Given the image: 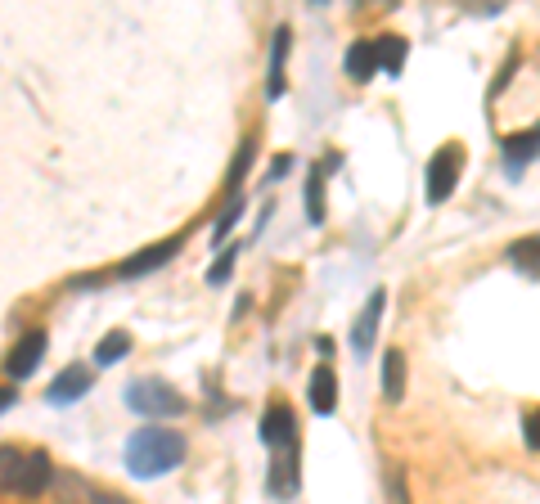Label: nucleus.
I'll return each instance as SVG.
<instances>
[{"mask_svg": "<svg viewBox=\"0 0 540 504\" xmlns=\"http://www.w3.org/2000/svg\"><path fill=\"white\" fill-rule=\"evenodd\" d=\"M185 464V437L171 428H140L126 437V473L135 477H162Z\"/></svg>", "mask_w": 540, "mask_h": 504, "instance_id": "nucleus-1", "label": "nucleus"}, {"mask_svg": "<svg viewBox=\"0 0 540 504\" xmlns=\"http://www.w3.org/2000/svg\"><path fill=\"white\" fill-rule=\"evenodd\" d=\"M126 410L144 414V419H180L189 410V401L162 378H135L126 387Z\"/></svg>", "mask_w": 540, "mask_h": 504, "instance_id": "nucleus-2", "label": "nucleus"}, {"mask_svg": "<svg viewBox=\"0 0 540 504\" xmlns=\"http://www.w3.org/2000/svg\"><path fill=\"white\" fill-rule=\"evenodd\" d=\"M459 167H464V149L459 144H446V149L432 153L428 162V203H446L450 189L459 180Z\"/></svg>", "mask_w": 540, "mask_h": 504, "instance_id": "nucleus-3", "label": "nucleus"}, {"mask_svg": "<svg viewBox=\"0 0 540 504\" xmlns=\"http://www.w3.org/2000/svg\"><path fill=\"white\" fill-rule=\"evenodd\" d=\"M261 441H266V450H297V414L288 410V405H270L266 414H261Z\"/></svg>", "mask_w": 540, "mask_h": 504, "instance_id": "nucleus-4", "label": "nucleus"}, {"mask_svg": "<svg viewBox=\"0 0 540 504\" xmlns=\"http://www.w3.org/2000/svg\"><path fill=\"white\" fill-rule=\"evenodd\" d=\"M180 248H185V239H180V234H171V239H162V243H149V248H144V252H135V257H126L117 275H122V279H140V275H149V270L167 266V261L176 257Z\"/></svg>", "mask_w": 540, "mask_h": 504, "instance_id": "nucleus-5", "label": "nucleus"}, {"mask_svg": "<svg viewBox=\"0 0 540 504\" xmlns=\"http://www.w3.org/2000/svg\"><path fill=\"white\" fill-rule=\"evenodd\" d=\"M383 311H387V293H383V288H374V293H369V302H365V311H360L356 324H351V351H356V356H369Z\"/></svg>", "mask_w": 540, "mask_h": 504, "instance_id": "nucleus-6", "label": "nucleus"}, {"mask_svg": "<svg viewBox=\"0 0 540 504\" xmlns=\"http://www.w3.org/2000/svg\"><path fill=\"white\" fill-rule=\"evenodd\" d=\"M41 356H45V329H32V333H23L18 338V347L9 351V360H5V369H9V378H32L36 374V365H41Z\"/></svg>", "mask_w": 540, "mask_h": 504, "instance_id": "nucleus-7", "label": "nucleus"}, {"mask_svg": "<svg viewBox=\"0 0 540 504\" xmlns=\"http://www.w3.org/2000/svg\"><path fill=\"white\" fill-rule=\"evenodd\" d=\"M50 482H54V464H50V455H45V450H27V455H23V468H18L14 491L32 500V495H41Z\"/></svg>", "mask_w": 540, "mask_h": 504, "instance_id": "nucleus-8", "label": "nucleus"}, {"mask_svg": "<svg viewBox=\"0 0 540 504\" xmlns=\"http://www.w3.org/2000/svg\"><path fill=\"white\" fill-rule=\"evenodd\" d=\"M90 392V369L86 365H68L50 387H45V401L50 405H72Z\"/></svg>", "mask_w": 540, "mask_h": 504, "instance_id": "nucleus-9", "label": "nucleus"}, {"mask_svg": "<svg viewBox=\"0 0 540 504\" xmlns=\"http://www.w3.org/2000/svg\"><path fill=\"white\" fill-rule=\"evenodd\" d=\"M266 491L275 495V500H293V495H297V450H284V455L270 464Z\"/></svg>", "mask_w": 540, "mask_h": 504, "instance_id": "nucleus-10", "label": "nucleus"}, {"mask_svg": "<svg viewBox=\"0 0 540 504\" xmlns=\"http://www.w3.org/2000/svg\"><path fill=\"white\" fill-rule=\"evenodd\" d=\"M401 396H405V351L387 347L383 351V401L401 405Z\"/></svg>", "mask_w": 540, "mask_h": 504, "instance_id": "nucleus-11", "label": "nucleus"}, {"mask_svg": "<svg viewBox=\"0 0 540 504\" xmlns=\"http://www.w3.org/2000/svg\"><path fill=\"white\" fill-rule=\"evenodd\" d=\"M288 41H293V32H288V27H275V41H270L266 99H279V95H284V59H288Z\"/></svg>", "mask_w": 540, "mask_h": 504, "instance_id": "nucleus-12", "label": "nucleus"}, {"mask_svg": "<svg viewBox=\"0 0 540 504\" xmlns=\"http://www.w3.org/2000/svg\"><path fill=\"white\" fill-rule=\"evenodd\" d=\"M531 158H536V131H522L504 140V167H509V176H522V167H531Z\"/></svg>", "mask_w": 540, "mask_h": 504, "instance_id": "nucleus-13", "label": "nucleus"}, {"mask_svg": "<svg viewBox=\"0 0 540 504\" xmlns=\"http://www.w3.org/2000/svg\"><path fill=\"white\" fill-rule=\"evenodd\" d=\"M306 401H311L315 414H333V405H338V383H333V369L329 365H320L311 374V396H306Z\"/></svg>", "mask_w": 540, "mask_h": 504, "instance_id": "nucleus-14", "label": "nucleus"}, {"mask_svg": "<svg viewBox=\"0 0 540 504\" xmlns=\"http://www.w3.org/2000/svg\"><path fill=\"white\" fill-rule=\"evenodd\" d=\"M374 72H378L374 36H365V41H351V50H347V77L351 81H369Z\"/></svg>", "mask_w": 540, "mask_h": 504, "instance_id": "nucleus-15", "label": "nucleus"}, {"mask_svg": "<svg viewBox=\"0 0 540 504\" xmlns=\"http://www.w3.org/2000/svg\"><path fill=\"white\" fill-rule=\"evenodd\" d=\"M374 59H378V68H383L387 77H396L401 63H405V41H401V36H378V41H374Z\"/></svg>", "mask_w": 540, "mask_h": 504, "instance_id": "nucleus-16", "label": "nucleus"}, {"mask_svg": "<svg viewBox=\"0 0 540 504\" xmlns=\"http://www.w3.org/2000/svg\"><path fill=\"white\" fill-rule=\"evenodd\" d=\"M126 351H131V333H126V329L108 333V338L95 347V365H117V360H122Z\"/></svg>", "mask_w": 540, "mask_h": 504, "instance_id": "nucleus-17", "label": "nucleus"}, {"mask_svg": "<svg viewBox=\"0 0 540 504\" xmlns=\"http://www.w3.org/2000/svg\"><path fill=\"white\" fill-rule=\"evenodd\" d=\"M18 468H23V450H14V446H0V491H14V482H18Z\"/></svg>", "mask_w": 540, "mask_h": 504, "instance_id": "nucleus-18", "label": "nucleus"}, {"mask_svg": "<svg viewBox=\"0 0 540 504\" xmlns=\"http://www.w3.org/2000/svg\"><path fill=\"white\" fill-rule=\"evenodd\" d=\"M513 266L527 279H536V234H527L522 243H513Z\"/></svg>", "mask_w": 540, "mask_h": 504, "instance_id": "nucleus-19", "label": "nucleus"}, {"mask_svg": "<svg viewBox=\"0 0 540 504\" xmlns=\"http://www.w3.org/2000/svg\"><path fill=\"white\" fill-rule=\"evenodd\" d=\"M306 216H311V225H324V180L320 176L306 180Z\"/></svg>", "mask_w": 540, "mask_h": 504, "instance_id": "nucleus-20", "label": "nucleus"}, {"mask_svg": "<svg viewBox=\"0 0 540 504\" xmlns=\"http://www.w3.org/2000/svg\"><path fill=\"white\" fill-rule=\"evenodd\" d=\"M239 216H243V198L234 194V198H230V207H225V212H221V221H216L212 243H225V239H230V230H234V221H239Z\"/></svg>", "mask_w": 540, "mask_h": 504, "instance_id": "nucleus-21", "label": "nucleus"}, {"mask_svg": "<svg viewBox=\"0 0 540 504\" xmlns=\"http://www.w3.org/2000/svg\"><path fill=\"white\" fill-rule=\"evenodd\" d=\"M252 158H257V140H243V149H239V158H234V167H230V189L234 185H243V176H248V167H252Z\"/></svg>", "mask_w": 540, "mask_h": 504, "instance_id": "nucleus-22", "label": "nucleus"}, {"mask_svg": "<svg viewBox=\"0 0 540 504\" xmlns=\"http://www.w3.org/2000/svg\"><path fill=\"white\" fill-rule=\"evenodd\" d=\"M234 261H239V248L216 252V266L207 270V284H225V279H230V270H234Z\"/></svg>", "mask_w": 540, "mask_h": 504, "instance_id": "nucleus-23", "label": "nucleus"}, {"mask_svg": "<svg viewBox=\"0 0 540 504\" xmlns=\"http://www.w3.org/2000/svg\"><path fill=\"white\" fill-rule=\"evenodd\" d=\"M387 495H392V504H410V500H405V473H401V468L387 473Z\"/></svg>", "mask_w": 540, "mask_h": 504, "instance_id": "nucleus-24", "label": "nucleus"}, {"mask_svg": "<svg viewBox=\"0 0 540 504\" xmlns=\"http://www.w3.org/2000/svg\"><path fill=\"white\" fill-rule=\"evenodd\" d=\"M86 504H131V500H122L113 491H86Z\"/></svg>", "mask_w": 540, "mask_h": 504, "instance_id": "nucleus-25", "label": "nucleus"}, {"mask_svg": "<svg viewBox=\"0 0 540 504\" xmlns=\"http://www.w3.org/2000/svg\"><path fill=\"white\" fill-rule=\"evenodd\" d=\"M522 437H527V446L536 450V410H527V414H522Z\"/></svg>", "mask_w": 540, "mask_h": 504, "instance_id": "nucleus-26", "label": "nucleus"}, {"mask_svg": "<svg viewBox=\"0 0 540 504\" xmlns=\"http://www.w3.org/2000/svg\"><path fill=\"white\" fill-rule=\"evenodd\" d=\"M9 405H14V387H0V414H5Z\"/></svg>", "mask_w": 540, "mask_h": 504, "instance_id": "nucleus-27", "label": "nucleus"}]
</instances>
